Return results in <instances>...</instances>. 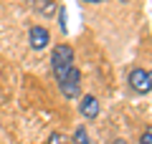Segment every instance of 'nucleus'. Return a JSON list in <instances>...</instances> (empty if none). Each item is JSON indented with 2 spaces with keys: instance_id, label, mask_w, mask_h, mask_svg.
<instances>
[{
  "instance_id": "20e7f679",
  "label": "nucleus",
  "mask_w": 152,
  "mask_h": 144,
  "mask_svg": "<svg viewBox=\"0 0 152 144\" xmlns=\"http://www.w3.org/2000/svg\"><path fill=\"white\" fill-rule=\"evenodd\" d=\"M28 41H31V46L36 48V51H43L46 46H48V31L41 25H33L31 31H28Z\"/></svg>"
},
{
  "instance_id": "7ed1b4c3",
  "label": "nucleus",
  "mask_w": 152,
  "mask_h": 144,
  "mask_svg": "<svg viewBox=\"0 0 152 144\" xmlns=\"http://www.w3.org/2000/svg\"><path fill=\"white\" fill-rule=\"evenodd\" d=\"M129 86H132V91H137V94L152 91V73L145 71V68H134L129 73Z\"/></svg>"
},
{
  "instance_id": "0eeeda50",
  "label": "nucleus",
  "mask_w": 152,
  "mask_h": 144,
  "mask_svg": "<svg viewBox=\"0 0 152 144\" xmlns=\"http://www.w3.org/2000/svg\"><path fill=\"white\" fill-rule=\"evenodd\" d=\"M71 144H91V139H89V134H86L84 127H76L74 129V139H71Z\"/></svg>"
},
{
  "instance_id": "423d86ee",
  "label": "nucleus",
  "mask_w": 152,
  "mask_h": 144,
  "mask_svg": "<svg viewBox=\"0 0 152 144\" xmlns=\"http://www.w3.org/2000/svg\"><path fill=\"white\" fill-rule=\"evenodd\" d=\"M31 8L36 13H41V15L51 18L56 13V5H53V0H31Z\"/></svg>"
},
{
  "instance_id": "1a4fd4ad",
  "label": "nucleus",
  "mask_w": 152,
  "mask_h": 144,
  "mask_svg": "<svg viewBox=\"0 0 152 144\" xmlns=\"http://www.w3.org/2000/svg\"><path fill=\"white\" fill-rule=\"evenodd\" d=\"M140 144H152V127H147L140 137Z\"/></svg>"
},
{
  "instance_id": "f8f14e48",
  "label": "nucleus",
  "mask_w": 152,
  "mask_h": 144,
  "mask_svg": "<svg viewBox=\"0 0 152 144\" xmlns=\"http://www.w3.org/2000/svg\"><path fill=\"white\" fill-rule=\"evenodd\" d=\"M84 3H102V0H84Z\"/></svg>"
},
{
  "instance_id": "9b49d317",
  "label": "nucleus",
  "mask_w": 152,
  "mask_h": 144,
  "mask_svg": "<svg viewBox=\"0 0 152 144\" xmlns=\"http://www.w3.org/2000/svg\"><path fill=\"white\" fill-rule=\"evenodd\" d=\"M112 144H129V142H124V139H114Z\"/></svg>"
},
{
  "instance_id": "39448f33",
  "label": "nucleus",
  "mask_w": 152,
  "mask_h": 144,
  "mask_svg": "<svg viewBox=\"0 0 152 144\" xmlns=\"http://www.w3.org/2000/svg\"><path fill=\"white\" fill-rule=\"evenodd\" d=\"M79 111L86 119H96L99 116V99L96 96H84L81 104H79Z\"/></svg>"
},
{
  "instance_id": "f03ea898",
  "label": "nucleus",
  "mask_w": 152,
  "mask_h": 144,
  "mask_svg": "<svg viewBox=\"0 0 152 144\" xmlns=\"http://www.w3.org/2000/svg\"><path fill=\"white\" fill-rule=\"evenodd\" d=\"M58 89H61V94L66 99H79V94H81V73H79L76 66L58 81Z\"/></svg>"
},
{
  "instance_id": "6e6552de",
  "label": "nucleus",
  "mask_w": 152,
  "mask_h": 144,
  "mask_svg": "<svg viewBox=\"0 0 152 144\" xmlns=\"http://www.w3.org/2000/svg\"><path fill=\"white\" fill-rule=\"evenodd\" d=\"M48 144H71V139L66 137V134H61V132H56V134H51V139H48Z\"/></svg>"
},
{
  "instance_id": "9d476101",
  "label": "nucleus",
  "mask_w": 152,
  "mask_h": 144,
  "mask_svg": "<svg viewBox=\"0 0 152 144\" xmlns=\"http://www.w3.org/2000/svg\"><path fill=\"white\" fill-rule=\"evenodd\" d=\"M58 23H61V31H69V25H66V10H64V8H61V10H58Z\"/></svg>"
},
{
  "instance_id": "f257e3e1",
  "label": "nucleus",
  "mask_w": 152,
  "mask_h": 144,
  "mask_svg": "<svg viewBox=\"0 0 152 144\" xmlns=\"http://www.w3.org/2000/svg\"><path fill=\"white\" fill-rule=\"evenodd\" d=\"M51 66H53V76L56 81H61L71 68H74V48L61 43V46L53 48V53H51Z\"/></svg>"
}]
</instances>
